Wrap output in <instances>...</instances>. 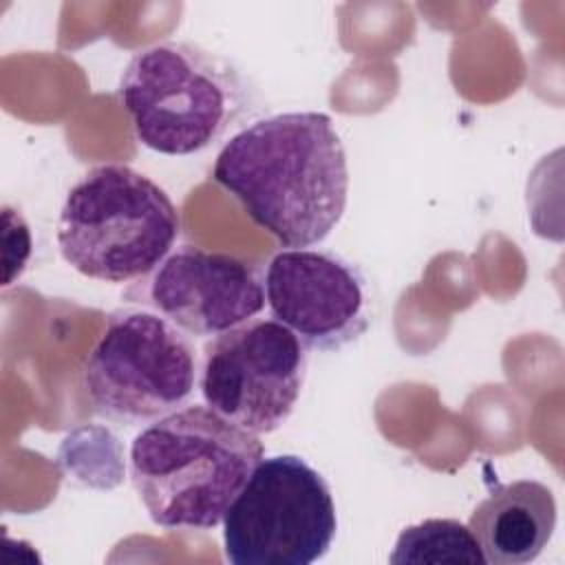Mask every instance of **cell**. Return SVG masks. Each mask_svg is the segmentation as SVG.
<instances>
[{
    "label": "cell",
    "instance_id": "obj_3",
    "mask_svg": "<svg viewBox=\"0 0 565 565\" xmlns=\"http://www.w3.org/2000/svg\"><path fill=\"white\" fill-rule=\"evenodd\" d=\"M119 102L141 146L170 157L196 154L252 115V88L225 57L190 42H159L126 64Z\"/></svg>",
    "mask_w": 565,
    "mask_h": 565
},
{
    "label": "cell",
    "instance_id": "obj_2",
    "mask_svg": "<svg viewBox=\"0 0 565 565\" xmlns=\"http://www.w3.org/2000/svg\"><path fill=\"white\" fill-rule=\"evenodd\" d=\"M263 457L258 435L194 404L132 439L130 479L159 527L212 530Z\"/></svg>",
    "mask_w": 565,
    "mask_h": 565
},
{
    "label": "cell",
    "instance_id": "obj_4",
    "mask_svg": "<svg viewBox=\"0 0 565 565\" xmlns=\"http://www.w3.org/2000/svg\"><path fill=\"white\" fill-rule=\"evenodd\" d=\"M179 230V210L159 183L130 166L104 163L68 190L57 245L82 276L130 282L168 258Z\"/></svg>",
    "mask_w": 565,
    "mask_h": 565
},
{
    "label": "cell",
    "instance_id": "obj_11",
    "mask_svg": "<svg viewBox=\"0 0 565 565\" xmlns=\"http://www.w3.org/2000/svg\"><path fill=\"white\" fill-rule=\"evenodd\" d=\"M391 563H486L468 523L457 519H426L399 532Z\"/></svg>",
    "mask_w": 565,
    "mask_h": 565
},
{
    "label": "cell",
    "instance_id": "obj_8",
    "mask_svg": "<svg viewBox=\"0 0 565 565\" xmlns=\"http://www.w3.org/2000/svg\"><path fill=\"white\" fill-rule=\"evenodd\" d=\"M265 305L305 349L338 351L371 322L362 271L322 249H280L265 269Z\"/></svg>",
    "mask_w": 565,
    "mask_h": 565
},
{
    "label": "cell",
    "instance_id": "obj_5",
    "mask_svg": "<svg viewBox=\"0 0 565 565\" xmlns=\"http://www.w3.org/2000/svg\"><path fill=\"white\" fill-rule=\"evenodd\" d=\"M199 362L188 333L146 309H117L82 371L95 415L126 426L152 424L194 393Z\"/></svg>",
    "mask_w": 565,
    "mask_h": 565
},
{
    "label": "cell",
    "instance_id": "obj_10",
    "mask_svg": "<svg viewBox=\"0 0 565 565\" xmlns=\"http://www.w3.org/2000/svg\"><path fill=\"white\" fill-rule=\"evenodd\" d=\"M468 527L479 541L486 563H530L547 547L554 534V492L534 479L499 483L472 510Z\"/></svg>",
    "mask_w": 565,
    "mask_h": 565
},
{
    "label": "cell",
    "instance_id": "obj_1",
    "mask_svg": "<svg viewBox=\"0 0 565 565\" xmlns=\"http://www.w3.org/2000/svg\"><path fill=\"white\" fill-rule=\"evenodd\" d=\"M212 179L280 245L324 241L349 196L347 152L324 113H278L238 130L216 154Z\"/></svg>",
    "mask_w": 565,
    "mask_h": 565
},
{
    "label": "cell",
    "instance_id": "obj_7",
    "mask_svg": "<svg viewBox=\"0 0 565 565\" xmlns=\"http://www.w3.org/2000/svg\"><path fill=\"white\" fill-rule=\"evenodd\" d=\"M307 349L278 320H247L203 347L201 395L223 419L267 435L280 428L300 397Z\"/></svg>",
    "mask_w": 565,
    "mask_h": 565
},
{
    "label": "cell",
    "instance_id": "obj_9",
    "mask_svg": "<svg viewBox=\"0 0 565 565\" xmlns=\"http://www.w3.org/2000/svg\"><path fill=\"white\" fill-rule=\"evenodd\" d=\"M148 300L183 333L210 338L252 320L265 307V287L249 263L185 245L154 269Z\"/></svg>",
    "mask_w": 565,
    "mask_h": 565
},
{
    "label": "cell",
    "instance_id": "obj_12",
    "mask_svg": "<svg viewBox=\"0 0 565 565\" xmlns=\"http://www.w3.org/2000/svg\"><path fill=\"white\" fill-rule=\"evenodd\" d=\"M2 241H4V285H11L15 276H20L31 256V232L24 218L11 210H2Z\"/></svg>",
    "mask_w": 565,
    "mask_h": 565
},
{
    "label": "cell",
    "instance_id": "obj_6",
    "mask_svg": "<svg viewBox=\"0 0 565 565\" xmlns=\"http://www.w3.org/2000/svg\"><path fill=\"white\" fill-rule=\"evenodd\" d=\"M338 530L327 479L298 455L263 457L223 516L232 565H309Z\"/></svg>",
    "mask_w": 565,
    "mask_h": 565
}]
</instances>
